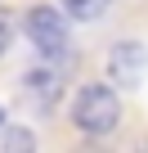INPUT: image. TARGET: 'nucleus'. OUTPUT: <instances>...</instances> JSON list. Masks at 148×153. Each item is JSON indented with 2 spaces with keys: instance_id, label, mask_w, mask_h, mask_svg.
Wrapping results in <instances>:
<instances>
[{
  "instance_id": "obj_1",
  "label": "nucleus",
  "mask_w": 148,
  "mask_h": 153,
  "mask_svg": "<svg viewBox=\"0 0 148 153\" xmlns=\"http://www.w3.org/2000/svg\"><path fill=\"white\" fill-rule=\"evenodd\" d=\"M72 126H77L81 135H108V131H117L121 126V117H126V104H121V95L108 86V81H90V86H81L77 95H72Z\"/></svg>"
},
{
  "instance_id": "obj_2",
  "label": "nucleus",
  "mask_w": 148,
  "mask_h": 153,
  "mask_svg": "<svg viewBox=\"0 0 148 153\" xmlns=\"http://www.w3.org/2000/svg\"><path fill=\"white\" fill-rule=\"evenodd\" d=\"M23 32H27V41H32L45 59H58V54L67 50V18H63L58 9H49V5H32L27 18H23Z\"/></svg>"
},
{
  "instance_id": "obj_3",
  "label": "nucleus",
  "mask_w": 148,
  "mask_h": 153,
  "mask_svg": "<svg viewBox=\"0 0 148 153\" xmlns=\"http://www.w3.org/2000/svg\"><path fill=\"white\" fill-rule=\"evenodd\" d=\"M144 68H148V50H144L139 41L112 45V54H108V81H117V86H139V81H144Z\"/></svg>"
},
{
  "instance_id": "obj_4",
  "label": "nucleus",
  "mask_w": 148,
  "mask_h": 153,
  "mask_svg": "<svg viewBox=\"0 0 148 153\" xmlns=\"http://www.w3.org/2000/svg\"><path fill=\"white\" fill-rule=\"evenodd\" d=\"M108 5H112V0H63V9H67L72 18H81V23H94Z\"/></svg>"
},
{
  "instance_id": "obj_5",
  "label": "nucleus",
  "mask_w": 148,
  "mask_h": 153,
  "mask_svg": "<svg viewBox=\"0 0 148 153\" xmlns=\"http://www.w3.org/2000/svg\"><path fill=\"white\" fill-rule=\"evenodd\" d=\"M32 144H36V140H32L27 131H9V135H5V149H32Z\"/></svg>"
},
{
  "instance_id": "obj_6",
  "label": "nucleus",
  "mask_w": 148,
  "mask_h": 153,
  "mask_svg": "<svg viewBox=\"0 0 148 153\" xmlns=\"http://www.w3.org/2000/svg\"><path fill=\"white\" fill-rule=\"evenodd\" d=\"M9 45H14V23H9V14H0V54Z\"/></svg>"
}]
</instances>
